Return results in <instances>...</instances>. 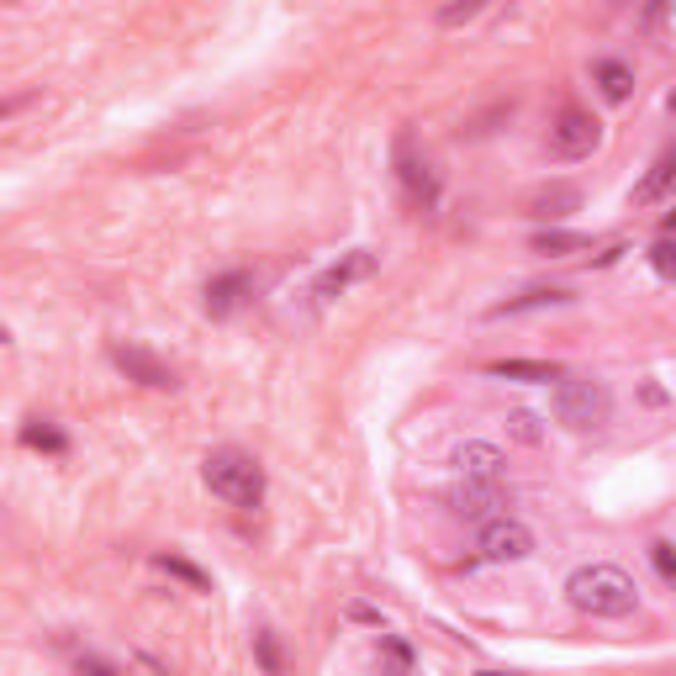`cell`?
Wrapping results in <instances>:
<instances>
[{"mask_svg": "<svg viewBox=\"0 0 676 676\" xmlns=\"http://www.w3.org/2000/svg\"><path fill=\"white\" fill-rule=\"evenodd\" d=\"M565 597H571V608H582V614H592V618H623V614L640 608V587H634V576H629L623 565H608V560L571 571Z\"/></svg>", "mask_w": 676, "mask_h": 676, "instance_id": "cell-1", "label": "cell"}, {"mask_svg": "<svg viewBox=\"0 0 676 676\" xmlns=\"http://www.w3.org/2000/svg\"><path fill=\"white\" fill-rule=\"evenodd\" d=\"M202 481L211 486V497H222L228 507H260L265 502V471L243 449H211L202 466Z\"/></svg>", "mask_w": 676, "mask_h": 676, "instance_id": "cell-2", "label": "cell"}, {"mask_svg": "<svg viewBox=\"0 0 676 676\" xmlns=\"http://www.w3.org/2000/svg\"><path fill=\"white\" fill-rule=\"evenodd\" d=\"M550 408L565 428H576V434H592V428H603L608 423V412H614V397H608V386L603 381H587V376H571V381L555 386V397H550Z\"/></svg>", "mask_w": 676, "mask_h": 676, "instance_id": "cell-3", "label": "cell"}, {"mask_svg": "<svg viewBox=\"0 0 676 676\" xmlns=\"http://www.w3.org/2000/svg\"><path fill=\"white\" fill-rule=\"evenodd\" d=\"M391 164H397L402 202H408L412 211H434V202H439V175H434V164L417 153L412 133H397V153H391Z\"/></svg>", "mask_w": 676, "mask_h": 676, "instance_id": "cell-4", "label": "cell"}, {"mask_svg": "<svg viewBox=\"0 0 676 676\" xmlns=\"http://www.w3.org/2000/svg\"><path fill=\"white\" fill-rule=\"evenodd\" d=\"M597 138H603V122L582 106H560V117L550 122V153L555 159H587Z\"/></svg>", "mask_w": 676, "mask_h": 676, "instance_id": "cell-5", "label": "cell"}, {"mask_svg": "<svg viewBox=\"0 0 676 676\" xmlns=\"http://www.w3.org/2000/svg\"><path fill=\"white\" fill-rule=\"evenodd\" d=\"M112 365H117L127 381H138V386H153V391H175V370L164 365V359H153L148 350H138V344H117L112 350Z\"/></svg>", "mask_w": 676, "mask_h": 676, "instance_id": "cell-6", "label": "cell"}, {"mask_svg": "<svg viewBox=\"0 0 676 676\" xmlns=\"http://www.w3.org/2000/svg\"><path fill=\"white\" fill-rule=\"evenodd\" d=\"M481 555L486 560H529L534 555V534L518 524V518H497V524H486L481 534Z\"/></svg>", "mask_w": 676, "mask_h": 676, "instance_id": "cell-7", "label": "cell"}, {"mask_svg": "<svg viewBox=\"0 0 676 676\" xmlns=\"http://www.w3.org/2000/svg\"><path fill=\"white\" fill-rule=\"evenodd\" d=\"M534 222H560V217H571V211H582V185H571V180H555V185H539L529 202H524Z\"/></svg>", "mask_w": 676, "mask_h": 676, "instance_id": "cell-8", "label": "cell"}, {"mask_svg": "<svg viewBox=\"0 0 676 676\" xmlns=\"http://www.w3.org/2000/svg\"><path fill=\"white\" fill-rule=\"evenodd\" d=\"M370 270H376V254L354 249L350 260H339V265H328L323 275H318V286H312V291H318V301H333V296H344L354 280H359V275H370Z\"/></svg>", "mask_w": 676, "mask_h": 676, "instance_id": "cell-9", "label": "cell"}, {"mask_svg": "<svg viewBox=\"0 0 676 676\" xmlns=\"http://www.w3.org/2000/svg\"><path fill=\"white\" fill-rule=\"evenodd\" d=\"M672 191H676V144L666 148V153H661V159L650 164V175L640 180V185H634V206H655V202H666Z\"/></svg>", "mask_w": 676, "mask_h": 676, "instance_id": "cell-10", "label": "cell"}, {"mask_svg": "<svg viewBox=\"0 0 676 676\" xmlns=\"http://www.w3.org/2000/svg\"><path fill=\"white\" fill-rule=\"evenodd\" d=\"M571 291H560V286H529L524 296H507L497 307H486V318H518V312H539V307H565Z\"/></svg>", "mask_w": 676, "mask_h": 676, "instance_id": "cell-11", "label": "cell"}, {"mask_svg": "<svg viewBox=\"0 0 676 676\" xmlns=\"http://www.w3.org/2000/svg\"><path fill=\"white\" fill-rule=\"evenodd\" d=\"M243 296H249V275H243V270H228V275L206 280V312H211V318H228Z\"/></svg>", "mask_w": 676, "mask_h": 676, "instance_id": "cell-12", "label": "cell"}, {"mask_svg": "<svg viewBox=\"0 0 676 676\" xmlns=\"http://www.w3.org/2000/svg\"><path fill=\"white\" fill-rule=\"evenodd\" d=\"M455 466L466 471V481H486V486H502V449H492V444H466Z\"/></svg>", "mask_w": 676, "mask_h": 676, "instance_id": "cell-13", "label": "cell"}, {"mask_svg": "<svg viewBox=\"0 0 676 676\" xmlns=\"http://www.w3.org/2000/svg\"><path fill=\"white\" fill-rule=\"evenodd\" d=\"M486 370L497 381H560V365H550V359H497Z\"/></svg>", "mask_w": 676, "mask_h": 676, "instance_id": "cell-14", "label": "cell"}, {"mask_svg": "<svg viewBox=\"0 0 676 676\" xmlns=\"http://www.w3.org/2000/svg\"><path fill=\"white\" fill-rule=\"evenodd\" d=\"M592 80L603 85L608 101H629V90H634V69H629L623 59H597L592 64Z\"/></svg>", "mask_w": 676, "mask_h": 676, "instance_id": "cell-15", "label": "cell"}, {"mask_svg": "<svg viewBox=\"0 0 676 676\" xmlns=\"http://www.w3.org/2000/svg\"><path fill=\"white\" fill-rule=\"evenodd\" d=\"M497 486H486V481H466L460 492H455V513H466V518H486L492 507H497Z\"/></svg>", "mask_w": 676, "mask_h": 676, "instance_id": "cell-16", "label": "cell"}, {"mask_svg": "<svg viewBox=\"0 0 676 676\" xmlns=\"http://www.w3.org/2000/svg\"><path fill=\"white\" fill-rule=\"evenodd\" d=\"M153 565H159L164 576H175V582H185V587H191V592H206V587H211V576H206L202 565H191V560H185V555H175V550H159V555H153Z\"/></svg>", "mask_w": 676, "mask_h": 676, "instance_id": "cell-17", "label": "cell"}, {"mask_svg": "<svg viewBox=\"0 0 676 676\" xmlns=\"http://www.w3.org/2000/svg\"><path fill=\"white\" fill-rule=\"evenodd\" d=\"M22 444H27V449H43V455H69V439H64L54 423H43V417L22 423Z\"/></svg>", "mask_w": 676, "mask_h": 676, "instance_id": "cell-18", "label": "cell"}, {"mask_svg": "<svg viewBox=\"0 0 676 676\" xmlns=\"http://www.w3.org/2000/svg\"><path fill=\"white\" fill-rule=\"evenodd\" d=\"M576 249H592V238L587 233H560V228L534 233V254H576Z\"/></svg>", "mask_w": 676, "mask_h": 676, "instance_id": "cell-19", "label": "cell"}, {"mask_svg": "<svg viewBox=\"0 0 676 676\" xmlns=\"http://www.w3.org/2000/svg\"><path fill=\"white\" fill-rule=\"evenodd\" d=\"M254 655H260L265 676H286V661H280V645H275L270 629H254Z\"/></svg>", "mask_w": 676, "mask_h": 676, "instance_id": "cell-20", "label": "cell"}, {"mask_svg": "<svg viewBox=\"0 0 676 676\" xmlns=\"http://www.w3.org/2000/svg\"><path fill=\"white\" fill-rule=\"evenodd\" d=\"M650 565H655L666 582H676V545L672 539H655V545H650Z\"/></svg>", "mask_w": 676, "mask_h": 676, "instance_id": "cell-21", "label": "cell"}, {"mask_svg": "<svg viewBox=\"0 0 676 676\" xmlns=\"http://www.w3.org/2000/svg\"><path fill=\"white\" fill-rule=\"evenodd\" d=\"M650 265H655V275L676 280V243H672V238H661V243L650 249Z\"/></svg>", "mask_w": 676, "mask_h": 676, "instance_id": "cell-22", "label": "cell"}, {"mask_svg": "<svg viewBox=\"0 0 676 676\" xmlns=\"http://www.w3.org/2000/svg\"><path fill=\"white\" fill-rule=\"evenodd\" d=\"M507 428H513V439H524V444H539V423H534L529 412H513V417H507Z\"/></svg>", "mask_w": 676, "mask_h": 676, "instance_id": "cell-23", "label": "cell"}, {"mask_svg": "<svg viewBox=\"0 0 676 676\" xmlns=\"http://www.w3.org/2000/svg\"><path fill=\"white\" fill-rule=\"evenodd\" d=\"M75 676H122L112 661H101V655H80L75 661Z\"/></svg>", "mask_w": 676, "mask_h": 676, "instance_id": "cell-24", "label": "cell"}, {"mask_svg": "<svg viewBox=\"0 0 676 676\" xmlns=\"http://www.w3.org/2000/svg\"><path fill=\"white\" fill-rule=\"evenodd\" d=\"M471 16H481V5H449V11H439L444 27H460V22H471Z\"/></svg>", "mask_w": 676, "mask_h": 676, "instance_id": "cell-25", "label": "cell"}, {"mask_svg": "<svg viewBox=\"0 0 676 676\" xmlns=\"http://www.w3.org/2000/svg\"><path fill=\"white\" fill-rule=\"evenodd\" d=\"M481 676H524V672H481Z\"/></svg>", "mask_w": 676, "mask_h": 676, "instance_id": "cell-26", "label": "cell"}, {"mask_svg": "<svg viewBox=\"0 0 676 676\" xmlns=\"http://www.w3.org/2000/svg\"><path fill=\"white\" fill-rule=\"evenodd\" d=\"M672 112H676V95H672Z\"/></svg>", "mask_w": 676, "mask_h": 676, "instance_id": "cell-27", "label": "cell"}, {"mask_svg": "<svg viewBox=\"0 0 676 676\" xmlns=\"http://www.w3.org/2000/svg\"><path fill=\"white\" fill-rule=\"evenodd\" d=\"M397 676H408V672H397Z\"/></svg>", "mask_w": 676, "mask_h": 676, "instance_id": "cell-28", "label": "cell"}]
</instances>
